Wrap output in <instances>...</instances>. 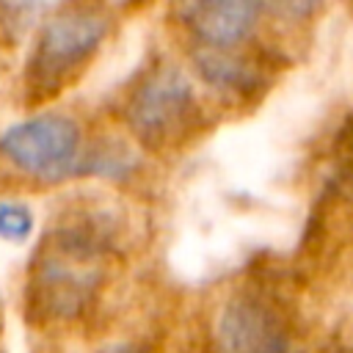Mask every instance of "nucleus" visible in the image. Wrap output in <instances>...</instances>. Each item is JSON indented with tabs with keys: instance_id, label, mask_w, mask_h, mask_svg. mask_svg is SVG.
Returning <instances> with one entry per match:
<instances>
[{
	"instance_id": "1a4fd4ad",
	"label": "nucleus",
	"mask_w": 353,
	"mask_h": 353,
	"mask_svg": "<svg viewBox=\"0 0 353 353\" xmlns=\"http://www.w3.org/2000/svg\"><path fill=\"white\" fill-rule=\"evenodd\" d=\"M279 17H284V19H303V17H309L312 11H317V6L323 3V0H265Z\"/></svg>"
},
{
	"instance_id": "f257e3e1",
	"label": "nucleus",
	"mask_w": 353,
	"mask_h": 353,
	"mask_svg": "<svg viewBox=\"0 0 353 353\" xmlns=\"http://www.w3.org/2000/svg\"><path fill=\"white\" fill-rule=\"evenodd\" d=\"M108 19L88 8L55 14L39 33L28 66V85L36 97L55 94L102 44Z\"/></svg>"
},
{
	"instance_id": "39448f33",
	"label": "nucleus",
	"mask_w": 353,
	"mask_h": 353,
	"mask_svg": "<svg viewBox=\"0 0 353 353\" xmlns=\"http://www.w3.org/2000/svg\"><path fill=\"white\" fill-rule=\"evenodd\" d=\"M218 353H295L279 314L248 295L229 298L215 320Z\"/></svg>"
},
{
	"instance_id": "423d86ee",
	"label": "nucleus",
	"mask_w": 353,
	"mask_h": 353,
	"mask_svg": "<svg viewBox=\"0 0 353 353\" xmlns=\"http://www.w3.org/2000/svg\"><path fill=\"white\" fill-rule=\"evenodd\" d=\"M174 11L204 47L234 50L256 28L262 0H174Z\"/></svg>"
},
{
	"instance_id": "f03ea898",
	"label": "nucleus",
	"mask_w": 353,
	"mask_h": 353,
	"mask_svg": "<svg viewBox=\"0 0 353 353\" xmlns=\"http://www.w3.org/2000/svg\"><path fill=\"white\" fill-rule=\"evenodd\" d=\"M97 256L99 245L91 237L77 232L61 234L30 279V301L50 317H74L97 290Z\"/></svg>"
},
{
	"instance_id": "6e6552de",
	"label": "nucleus",
	"mask_w": 353,
	"mask_h": 353,
	"mask_svg": "<svg viewBox=\"0 0 353 353\" xmlns=\"http://www.w3.org/2000/svg\"><path fill=\"white\" fill-rule=\"evenodd\" d=\"M33 232V212L28 204L3 201L0 204V237L8 243H25Z\"/></svg>"
},
{
	"instance_id": "7ed1b4c3",
	"label": "nucleus",
	"mask_w": 353,
	"mask_h": 353,
	"mask_svg": "<svg viewBox=\"0 0 353 353\" xmlns=\"http://www.w3.org/2000/svg\"><path fill=\"white\" fill-rule=\"evenodd\" d=\"M196 113L199 102L190 80L176 66H157L130 97L127 124L138 141L165 146L193 127Z\"/></svg>"
},
{
	"instance_id": "20e7f679",
	"label": "nucleus",
	"mask_w": 353,
	"mask_h": 353,
	"mask_svg": "<svg viewBox=\"0 0 353 353\" xmlns=\"http://www.w3.org/2000/svg\"><path fill=\"white\" fill-rule=\"evenodd\" d=\"M0 152L25 174L55 179L72 171L80 154V127L69 116H33L0 138Z\"/></svg>"
},
{
	"instance_id": "0eeeda50",
	"label": "nucleus",
	"mask_w": 353,
	"mask_h": 353,
	"mask_svg": "<svg viewBox=\"0 0 353 353\" xmlns=\"http://www.w3.org/2000/svg\"><path fill=\"white\" fill-rule=\"evenodd\" d=\"M196 69L210 88H215L218 94H229V97L251 94L262 80V72L248 58L234 55L232 50H218V47L199 50Z\"/></svg>"
}]
</instances>
